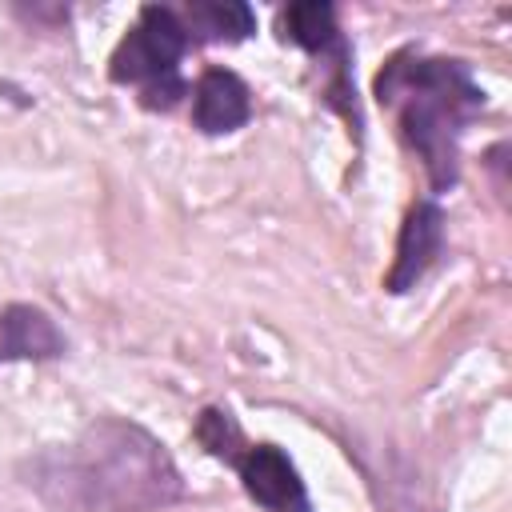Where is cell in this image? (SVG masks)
I'll use <instances>...</instances> for the list:
<instances>
[{"mask_svg":"<svg viewBox=\"0 0 512 512\" xmlns=\"http://www.w3.org/2000/svg\"><path fill=\"white\" fill-rule=\"evenodd\" d=\"M24 484L56 512H156L184 496V480L164 444L116 416L32 456Z\"/></svg>","mask_w":512,"mask_h":512,"instance_id":"cell-1","label":"cell"},{"mask_svg":"<svg viewBox=\"0 0 512 512\" xmlns=\"http://www.w3.org/2000/svg\"><path fill=\"white\" fill-rule=\"evenodd\" d=\"M440 240H444V212L424 200L408 212L404 228H400V240H396V260H392V272L384 280L388 292H408L424 272L428 264L436 260L440 252Z\"/></svg>","mask_w":512,"mask_h":512,"instance_id":"cell-5","label":"cell"},{"mask_svg":"<svg viewBox=\"0 0 512 512\" xmlns=\"http://www.w3.org/2000/svg\"><path fill=\"white\" fill-rule=\"evenodd\" d=\"M64 356V336L48 312L32 304H8L0 312V360H56Z\"/></svg>","mask_w":512,"mask_h":512,"instance_id":"cell-7","label":"cell"},{"mask_svg":"<svg viewBox=\"0 0 512 512\" xmlns=\"http://www.w3.org/2000/svg\"><path fill=\"white\" fill-rule=\"evenodd\" d=\"M280 32H284V40H292L308 52H320L336 40V12H332V4H320V0L288 4L280 12Z\"/></svg>","mask_w":512,"mask_h":512,"instance_id":"cell-9","label":"cell"},{"mask_svg":"<svg viewBox=\"0 0 512 512\" xmlns=\"http://www.w3.org/2000/svg\"><path fill=\"white\" fill-rule=\"evenodd\" d=\"M184 48H188V32L180 24V12L148 4V8H140V20L128 28V36L116 44L108 72L116 84L156 88V84L180 80L176 64H180Z\"/></svg>","mask_w":512,"mask_h":512,"instance_id":"cell-3","label":"cell"},{"mask_svg":"<svg viewBox=\"0 0 512 512\" xmlns=\"http://www.w3.org/2000/svg\"><path fill=\"white\" fill-rule=\"evenodd\" d=\"M252 116L248 84L228 68H208L192 92V124L208 136L232 132Z\"/></svg>","mask_w":512,"mask_h":512,"instance_id":"cell-6","label":"cell"},{"mask_svg":"<svg viewBox=\"0 0 512 512\" xmlns=\"http://www.w3.org/2000/svg\"><path fill=\"white\" fill-rule=\"evenodd\" d=\"M232 464H236V472H240L244 492H248L260 508H268V512H312L296 464H292L276 444H252V448H244Z\"/></svg>","mask_w":512,"mask_h":512,"instance_id":"cell-4","label":"cell"},{"mask_svg":"<svg viewBox=\"0 0 512 512\" xmlns=\"http://www.w3.org/2000/svg\"><path fill=\"white\" fill-rule=\"evenodd\" d=\"M380 104H396L400 136L420 152L436 188L456 180L460 128L480 112L484 92L460 60H392L376 76Z\"/></svg>","mask_w":512,"mask_h":512,"instance_id":"cell-2","label":"cell"},{"mask_svg":"<svg viewBox=\"0 0 512 512\" xmlns=\"http://www.w3.org/2000/svg\"><path fill=\"white\" fill-rule=\"evenodd\" d=\"M180 24L200 40H244L248 32H256V16L240 0H192Z\"/></svg>","mask_w":512,"mask_h":512,"instance_id":"cell-8","label":"cell"},{"mask_svg":"<svg viewBox=\"0 0 512 512\" xmlns=\"http://www.w3.org/2000/svg\"><path fill=\"white\" fill-rule=\"evenodd\" d=\"M196 436L200 444L212 452V456H224V460H236L244 448H240V428L232 420V412H220V408H208L196 424Z\"/></svg>","mask_w":512,"mask_h":512,"instance_id":"cell-10","label":"cell"}]
</instances>
